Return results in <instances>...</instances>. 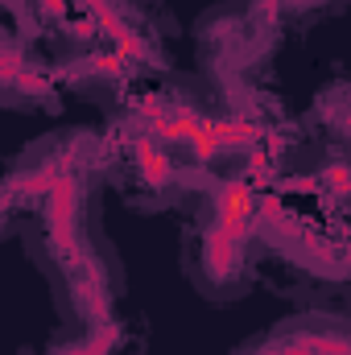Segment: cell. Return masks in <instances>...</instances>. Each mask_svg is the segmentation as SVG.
Here are the masks:
<instances>
[{
	"label": "cell",
	"instance_id": "6da1fadb",
	"mask_svg": "<svg viewBox=\"0 0 351 355\" xmlns=\"http://www.w3.org/2000/svg\"><path fill=\"white\" fill-rule=\"evenodd\" d=\"M116 339H120V327L116 322H99V327L79 322V335L75 339H58V343H50L42 355H108Z\"/></svg>",
	"mask_w": 351,
	"mask_h": 355
}]
</instances>
